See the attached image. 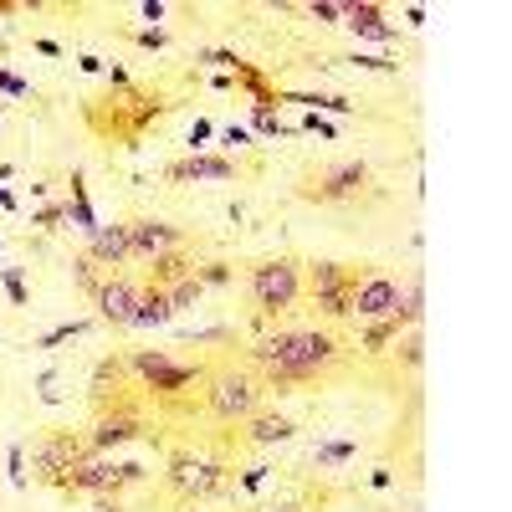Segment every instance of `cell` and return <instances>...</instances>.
I'll use <instances>...</instances> for the list:
<instances>
[{
  "instance_id": "obj_23",
  "label": "cell",
  "mask_w": 512,
  "mask_h": 512,
  "mask_svg": "<svg viewBox=\"0 0 512 512\" xmlns=\"http://www.w3.org/2000/svg\"><path fill=\"white\" fill-rule=\"evenodd\" d=\"M123 374H128V364H123V359H103V364H98V374H93V400H98V405H103V400L118 390V384H123Z\"/></svg>"
},
{
  "instance_id": "obj_19",
  "label": "cell",
  "mask_w": 512,
  "mask_h": 512,
  "mask_svg": "<svg viewBox=\"0 0 512 512\" xmlns=\"http://www.w3.org/2000/svg\"><path fill=\"white\" fill-rule=\"evenodd\" d=\"M190 272H195V251L175 246V251H164V256H154V262H149V287H175Z\"/></svg>"
},
{
  "instance_id": "obj_26",
  "label": "cell",
  "mask_w": 512,
  "mask_h": 512,
  "mask_svg": "<svg viewBox=\"0 0 512 512\" xmlns=\"http://www.w3.org/2000/svg\"><path fill=\"white\" fill-rule=\"evenodd\" d=\"M0 287H6V297L16 308H31V292H26V277H21V267H0Z\"/></svg>"
},
{
  "instance_id": "obj_6",
  "label": "cell",
  "mask_w": 512,
  "mask_h": 512,
  "mask_svg": "<svg viewBox=\"0 0 512 512\" xmlns=\"http://www.w3.org/2000/svg\"><path fill=\"white\" fill-rule=\"evenodd\" d=\"M246 292H251V308L262 313V318L292 313L297 308V292H303V267H297L292 256H267V262L251 267Z\"/></svg>"
},
{
  "instance_id": "obj_9",
  "label": "cell",
  "mask_w": 512,
  "mask_h": 512,
  "mask_svg": "<svg viewBox=\"0 0 512 512\" xmlns=\"http://www.w3.org/2000/svg\"><path fill=\"white\" fill-rule=\"evenodd\" d=\"M123 364L144 379V390H149L154 400H175V395L195 390V384L205 379L200 364H180V359H169L164 349H139V354H128Z\"/></svg>"
},
{
  "instance_id": "obj_2",
  "label": "cell",
  "mask_w": 512,
  "mask_h": 512,
  "mask_svg": "<svg viewBox=\"0 0 512 512\" xmlns=\"http://www.w3.org/2000/svg\"><path fill=\"white\" fill-rule=\"evenodd\" d=\"M164 108H169L164 98H149V93H134V88H128L123 98H98V103H88V108H82V118H88L108 144L134 149V144L144 139V128H149Z\"/></svg>"
},
{
  "instance_id": "obj_28",
  "label": "cell",
  "mask_w": 512,
  "mask_h": 512,
  "mask_svg": "<svg viewBox=\"0 0 512 512\" xmlns=\"http://www.w3.org/2000/svg\"><path fill=\"white\" fill-rule=\"evenodd\" d=\"M72 277H77V287L88 292V297H93L98 282H103V277H98V262H88V256H72Z\"/></svg>"
},
{
  "instance_id": "obj_20",
  "label": "cell",
  "mask_w": 512,
  "mask_h": 512,
  "mask_svg": "<svg viewBox=\"0 0 512 512\" xmlns=\"http://www.w3.org/2000/svg\"><path fill=\"white\" fill-rule=\"evenodd\" d=\"M175 313H169V297H164V287H139V297H134V318H128V328H154V323H169Z\"/></svg>"
},
{
  "instance_id": "obj_41",
  "label": "cell",
  "mask_w": 512,
  "mask_h": 512,
  "mask_svg": "<svg viewBox=\"0 0 512 512\" xmlns=\"http://www.w3.org/2000/svg\"><path fill=\"white\" fill-rule=\"evenodd\" d=\"M267 512H308V502H303V497H287V502H277V507H267Z\"/></svg>"
},
{
  "instance_id": "obj_16",
  "label": "cell",
  "mask_w": 512,
  "mask_h": 512,
  "mask_svg": "<svg viewBox=\"0 0 512 512\" xmlns=\"http://www.w3.org/2000/svg\"><path fill=\"white\" fill-rule=\"evenodd\" d=\"M297 436V420L277 415V410H256L251 420H241V441L246 446H277V441H292Z\"/></svg>"
},
{
  "instance_id": "obj_37",
  "label": "cell",
  "mask_w": 512,
  "mask_h": 512,
  "mask_svg": "<svg viewBox=\"0 0 512 512\" xmlns=\"http://www.w3.org/2000/svg\"><path fill=\"white\" fill-rule=\"evenodd\" d=\"M11 482L26 487V451H21V446H11Z\"/></svg>"
},
{
  "instance_id": "obj_40",
  "label": "cell",
  "mask_w": 512,
  "mask_h": 512,
  "mask_svg": "<svg viewBox=\"0 0 512 512\" xmlns=\"http://www.w3.org/2000/svg\"><path fill=\"white\" fill-rule=\"evenodd\" d=\"M221 139H226V149H236V144H251V134H246V128H226Z\"/></svg>"
},
{
  "instance_id": "obj_29",
  "label": "cell",
  "mask_w": 512,
  "mask_h": 512,
  "mask_svg": "<svg viewBox=\"0 0 512 512\" xmlns=\"http://www.w3.org/2000/svg\"><path fill=\"white\" fill-rule=\"evenodd\" d=\"M308 16H313L318 26H344V6H333V0H313Z\"/></svg>"
},
{
  "instance_id": "obj_3",
  "label": "cell",
  "mask_w": 512,
  "mask_h": 512,
  "mask_svg": "<svg viewBox=\"0 0 512 512\" xmlns=\"http://www.w3.org/2000/svg\"><path fill=\"white\" fill-rule=\"evenodd\" d=\"M262 395H267V384L251 369L226 364V369H216L205 379V415L221 420V425H241V420H251L256 410H262Z\"/></svg>"
},
{
  "instance_id": "obj_11",
  "label": "cell",
  "mask_w": 512,
  "mask_h": 512,
  "mask_svg": "<svg viewBox=\"0 0 512 512\" xmlns=\"http://www.w3.org/2000/svg\"><path fill=\"white\" fill-rule=\"evenodd\" d=\"M400 282L395 277H384V272H369L359 287H354V303H349V318H359V323H374V318H395V308H400Z\"/></svg>"
},
{
  "instance_id": "obj_22",
  "label": "cell",
  "mask_w": 512,
  "mask_h": 512,
  "mask_svg": "<svg viewBox=\"0 0 512 512\" xmlns=\"http://www.w3.org/2000/svg\"><path fill=\"white\" fill-rule=\"evenodd\" d=\"M67 216L77 221L82 236L98 231V216H93V205H88V190H82V175H72V205H67Z\"/></svg>"
},
{
  "instance_id": "obj_12",
  "label": "cell",
  "mask_w": 512,
  "mask_h": 512,
  "mask_svg": "<svg viewBox=\"0 0 512 512\" xmlns=\"http://www.w3.org/2000/svg\"><path fill=\"white\" fill-rule=\"evenodd\" d=\"M139 436H144V415H139L134 405H118V400H113V410H98L93 431H88V446H93V451H113V446L139 441Z\"/></svg>"
},
{
  "instance_id": "obj_38",
  "label": "cell",
  "mask_w": 512,
  "mask_h": 512,
  "mask_svg": "<svg viewBox=\"0 0 512 512\" xmlns=\"http://www.w3.org/2000/svg\"><path fill=\"white\" fill-rule=\"evenodd\" d=\"M303 128H308V134H328V139H333V123H323L318 113H313V118H303Z\"/></svg>"
},
{
  "instance_id": "obj_13",
  "label": "cell",
  "mask_w": 512,
  "mask_h": 512,
  "mask_svg": "<svg viewBox=\"0 0 512 512\" xmlns=\"http://www.w3.org/2000/svg\"><path fill=\"white\" fill-rule=\"evenodd\" d=\"M123 226H128V256H144V262H154V256L175 251V246H185V231L159 221V216H134V221H123Z\"/></svg>"
},
{
  "instance_id": "obj_1",
  "label": "cell",
  "mask_w": 512,
  "mask_h": 512,
  "mask_svg": "<svg viewBox=\"0 0 512 512\" xmlns=\"http://www.w3.org/2000/svg\"><path fill=\"white\" fill-rule=\"evenodd\" d=\"M338 364V338L318 333V328H282L267 333L262 344L251 349V374L267 384V390H287V384H313Z\"/></svg>"
},
{
  "instance_id": "obj_30",
  "label": "cell",
  "mask_w": 512,
  "mask_h": 512,
  "mask_svg": "<svg viewBox=\"0 0 512 512\" xmlns=\"http://www.w3.org/2000/svg\"><path fill=\"white\" fill-rule=\"evenodd\" d=\"M88 333V323H62V328H52L47 338H41V349H57V344H67V338H82Z\"/></svg>"
},
{
  "instance_id": "obj_7",
  "label": "cell",
  "mask_w": 512,
  "mask_h": 512,
  "mask_svg": "<svg viewBox=\"0 0 512 512\" xmlns=\"http://www.w3.org/2000/svg\"><path fill=\"white\" fill-rule=\"evenodd\" d=\"M369 262H308V287H313V308H323L328 318H349L354 287L369 277Z\"/></svg>"
},
{
  "instance_id": "obj_10",
  "label": "cell",
  "mask_w": 512,
  "mask_h": 512,
  "mask_svg": "<svg viewBox=\"0 0 512 512\" xmlns=\"http://www.w3.org/2000/svg\"><path fill=\"white\" fill-rule=\"evenodd\" d=\"M88 451V436H77V431H52L47 441H41L36 451H31V466H36V482H62L67 477V466Z\"/></svg>"
},
{
  "instance_id": "obj_14",
  "label": "cell",
  "mask_w": 512,
  "mask_h": 512,
  "mask_svg": "<svg viewBox=\"0 0 512 512\" xmlns=\"http://www.w3.org/2000/svg\"><path fill=\"white\" fill-rule=\"evenodd\" d=\"M134 297H139V287L128 282L123 272L103 277V282H98V292H93L98 323H108V328H128V318H134Z\"/></svg>"
},
{
  "instance_id": "obj_31",
  "label": "cell",
  "mask_w": 512,
  "mask_h": 512,
  "mask_svg": "<svg viewBox=\"0 0 512 512\" xmlns=\"http://www.w3.org/2000/svg\"><path fill=\"white\" fill-rule=\"evenodd\" d=\"M272 477V466H251V472H241V477H231V487H241V492H256Z\"/></svg>"
},
{
  "instance_id": "obj_24",
  "label": "cell",
  "mask_w": 512,
  "mask_h": 512,
  "mask_svg": "<svg viewBox=\"0 0 512 512\" xmlns=\"http://www.w3.org/2000/svg\"><path fill=\"white\" fill-rule=\"evenodd\" d=\"M164 297H169V313H185V308H195L200 297H205V287H200L195 272H190V277H180L175 287H164Z\"/></svg>"
},
{
  "instance_id": "obj_34",
  "label": "cell",
  "mask_w": 512,
  "mask_h": 512,
  "mask_svg": "<svg viewBox=\"0 0 512 512\" xmlns=\"http://www.w3.org/2000/svg\"><path fill=\"white\" fill-rule=\"evenodd\" d=\"M134 41H139L144 52H164L169 47V31H134Z\"/></svg>"
},
{
  "instance_id": "obj_27",
  "label": "cell",
  "mask_w": 512,
  "mask_h": 512,
  "mask_svg": "<svg viewBox=\"0 0 512 512\" xmlns=\"http://www.w3.org/2000/svg\"><path fill=\"white\" fill-rule=\"evenodd\" d=\"M195 282L200 287H226L231 282V262H195Z\"/></svg>"
},
{
  "instance_id": "obj_21",
  "label": "cell",
  "mask_w": 512,
  "mask_h": 512,
  "mask_svg": "<svg viewBox=\"0 0 512 512\" xmlns=\"http://www.w3.org/2000/svg\"><path fill=\"white\" fill-rule=\"evenodd\" d=\"M390 344H400V318H374V323H364L359 349H369V354H384Z\"/></svg>"
},
{
  "instance_id": "obj_35",
  "label": "cell",
  "mask_w": 512,
  "mask_h": 512,
  "mask_svg": "<svg viewBox=\"0 0 512 512\" xmlns=\"http://www.w3.org/2000/svg\"><path fill=\"white\" fill-rule=\"evenodd\" d=\"M0 93H16V98H26V93H31V82H21V77H11L6 67H0Z\"/></svg>"
},
{
  "instance_id": "obj_36",
  "label": "cell",
  "mask_w": 512,
  "mask_h": 512,
  "mask_svg": "<svg viewBox=\"0 0 512 512\" xmlns=\"http://www.w3.org/2000/svg\"><path fill=\"white\" fill-rule=\"evenodd\" d=\"M62 221H67V210H62V205H47V210L36 216V226H47V231H57Z\"/></svg>"
},
{
  "instance_id": "obj_5",
  "label": "cell",
  "mask_w": 512,
  "mask_h": 512,
  "mask_svg": "<svg viewBox=\"0 0 512 512\" xmlns=\"http://www.w3.org/2000/svg\"><path fill=\"white\" fill-rule=\"evenodd\" d=\"M231 466L226 461H210V456H195V451H175L169 456V497H175V507H195V502H210L216 492L231 487Z\"/></svg>"
},
{
  "instance_id": "obj_8",
  "label": "cell",
  "mask_w": 512,
  "mask_h": 512,
  "mask_svg": "<svg viewBox=\"0 0 512 512\" xmlns=\"http://www.w3.org/2000/svg\"><path fill=\"white\" fill-rule=\"evenodd\" d=\"M369 185H374V169H369L364 159H333V164L313 169L297 195L318 200V205H349V200H359Z\"/></svg>"
},
{
  "instance_id": "obj_33",
  "label": "cell",
  "mask_w": 512,
  "mask_h": 512,
  "mask_svg": "<svg viewBox=\"0 0 512 512\" xmlns=\"http://www.w3.org/2000/svg\"><path fill=\"white\" fill-rule=\"evenodd\" d=\"M354 456V441H333V446H318V461L328 466V461H349Z\"/></svg>"
},
{
  "instance_id": "obj_25",
  "label": "cell",
  "mask_w": 512,
  "mask_h": 512,
  "mask_svg": "<svg viewBox=\"0 0 512 512\" xmlns=\"http://www.w3.org/2000/svg\"><path fill=\"white\" fill-rule=\"evenodd\" d=\"M282 103H308V108H328V113H354L359 108L354 98H338V93H292Z\"/></svg>"
},
{
  "instance_id": "obj_18",
  "label": "cell",
  "mask_w": 512,
  "mask_h": 512,
  "mask_svg": "<svg viewBox=\"0 0 512 512\" xmlns=\"http://www.w3.org/2000/svg\"><path fill=\"white\" fill-rule=\"evenodd\" d=\"M344 26L359 31V36H374V41H395V36H400L390 21H384V11L369 6V0H354V6H344Z\"/></svg>"
},
{
  "instance_id": "obj_4",
  "label": "cell",
  "mask_w": 512,
  "mask_h": 512,
  "mask_svg": "<svg viewBox=\"0 0 512 512\" xmlns=\"http://www.w3.org/2000/svg\"><path fill=\"white\" fill-rule=\"evenodd\" d=\"M134 482H144V466H134V461H113L108 451H82L72 466H67V477L57 482L62 492H82V497H118L123 487H134Z\"/></svg>"
},
{
  "instance_id": "obj_32",
  "label": "cell",
  "mask_w": 512,
  "mask_h": 512,
  "mask_svg": "<svg viewBox=\"0 0 512 512\" xmlns=\"http://www.w3.org/2000/svg\"><path fill=\"white\" fill-rule=\"evenodd\" d=\"M200 62H205V67H226V72H241V62H246V57H236V52H221V47H216V52H200Z\"/></svg>"
},
{
  "instance_id": "obj_17",
  "label": "cell",
  "mask_w": 512,
  "mask_h": 512,
  "mask_svg": "<svg viewBox=\"0 0 512 512\" xmlns=\"http://www.w3.org/2000/svg\"><path fill=\"white\" fill-rule=\"evenodd\" d=\"M88 262H98V267H118V262H128V226H98L93 236H88Z\"/></svg>"
},
{
  "instance_id": "obj_15",
  "label": "cell",
  "mask_w": 512,
  "mask_h": 512,
  "mask_svg": "<svg viewBox=\"0 0 512 512\" xmlns=\"http://www.w3.org/2000/svg\"><path fill=\"white\" fill-rule=\"evenodd\" d=\"M164 180H169V185H190V180H236V159H221V154H190V159L164 164Z\"/></svg>"
},
{
  "instance_id": "obj_39",
  "label": "cell",
  "mask_w": 512,
  "mask_h": 512,
  "mask_svg": "<svg viewBox=\"0 0 512 512\" xmlns=\"http://www.w3.org/2000/svg\"><path fill=\"white\" fill-rule=\"evenodd\" d=\"M31 47H36L41 57H62V47H57V41H47V36H36V41H31Z\"/></svg>"
}]
</instances>
